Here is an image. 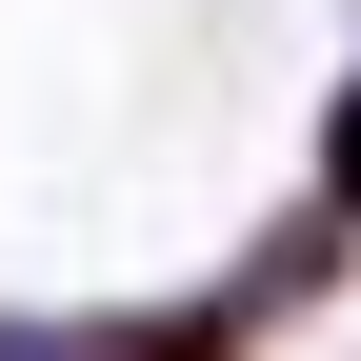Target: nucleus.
<instances>
[{"mask_svg": "<svg viewBox=\"0 0 361 361\" xmlns=\"http://www.w3.org/2000/svg\"><path fill=\"white\" fill-rule=\"evenodd\" d=\"M341 201H361V121H341Z\"/></svg>", "mask_w": 361, "mask_h": 361, "instance_id": "nucleus-1", "label": "nucleus"}]
</instances>
